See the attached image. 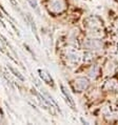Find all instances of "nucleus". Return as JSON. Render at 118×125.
I'll return each mask as SVG.
<instances>
[{
    "label": "nucleus",
    "instance_id": "f8f14e48",
    "mask_svg": "<svg viewBox=\"0 0 118 125\" xmlns=\"http://www.w3.org/2000/svg\"><path fill=\"white\" fill-rule=\"evenodd\" d=\"M114 26H115L116 27V29L118 30V18L115 20V22H114Z\"/></svg>",
    "mask_w": 118,
    "mask_h": 125
},
{
    "label": "nucleus",
    "instance_id": "1a4fd4ad",
    "mask_svg": "<svg viewBox=\"0 0 118 125\" xmlns=\"http://www.w3.org/2000/svg\"><path fill=\"white\" fill-rule=\"evenodd\" d=\"M60 87H61V92H62V94L64 95V97L67 98V101H68V103L70 104V105L74 108L75 107V102H74V99H73V97H72V95L70 94V92H69V89L65 87V86L63 85V84H61L60 85Z\"/></svg>",
    "mask_w": 118,
    "mask_h": 125
},
{
    "label": "nucleus",
    "instance_id": "39448f33",
    "mask_svg": "<svg viewBox=\"0 0 118 125\" xmlns=\"http://www.w3.org/2000/svg\"><path fill=\"white\" fill-rule=\"evenodd\" d=\"M64 57L67 59V62H69L70 64H77L79 59H80V55L75 48H68L65 50V53H64Z\"/></svg>",
    "mask_w": 118,
    "mask_h": 125
},
{
    "label": "nucleus",
    "instance_id": "ddd939ff",
    "mask_svg": "<svg viewBox=\"0 0 118 125\" xmlns=\"http://www.w3.org/2000/svg\"><path fill=\"white\" fill-rule=\"evenodd\" d=\"M0 122H1V116H0Z\"/></svg>",
    "mask_w": 118,
    "mask_h": 125
},
{
    "label": "nucleus",
    "instance_id": "9d476101",
    "mask_svg": "<svg viewBox=\"0 0 118 125\" xmlns=\"http://www.w3.org/2000/svg\"><path fill=\"white\" fill-rule=\"evenodd\" d=\"M9 68H10V69H11V71H12V73H13V74H14V75H15V76H16V77H17V78H18V79H20V80H21V81H23V80H24V78H23V76H22L21 74H20V73H19L18 71H16V69H15V68H14V67H12V66H11V65H9Z\"/></svg>",
    "mask_w": 118,
    "mask_h": 125
},
{
    "label": "nucleus",
    "instance_id": "0eeeda50",
    "mask_svg": "<svg viewBox=\"0 0 118 125\" xmlns=\"http://www.w3.org/2000/svg\"><path fill=\"white\" fill-rule=\"evenodd\" d=\"M38 74H39V77L41 78V80L43 82H46L48 85H54V80L47 71H44V69H38Z\"/></svg>",
    "mask_w": 118,
    "mask_h": 125
},
{
    "label": "nucleus",
    "instance_id": "9b49d317",
    "mask_svg": "<svg viewBox=\"0 0 118 125\" xmlns=\"http://www.w3.org/2000/svg\"><path fill=\"white\" fill-rule=\"evenodd\" d=\"M27 1H29V3L31 4V6H32L33 9H35V10L38 9V4H37V1H36V0H27Z\"/></svg>",
    "mask_w": 118,
    "mask_h": 125
},
{
    "label": "nucleus",
    "instance_id": "20e7f679",
    "mask_svg": "<svg viewBox=\"0 0 118 125\" xmlns=\"http://www.w3.org/2000/svg\"><path fill=\"white\" fill-rule=\"evenodd\" d=\"M83 25L88 30H96V29H102L103 22L102 20L97 16H89L88 18L83 20Z\"/></svg>",
    "mask_w": 118,
    "mask_h": 125
},
{
    "label": "nucleus",
    "instance_id": "f257e3e1",
    "mask_svg": "<svg viewBox=\"0 0 118 125\" xmlns=\"http://www.w3.org/2000/svg\"><path fill=\"white\" fill-rule=\"evenodd\" d=\"M68 8L67 0H50L47 4V10L50 13L59 15V14L63 13Z\"/></svg>",
    "mask_w": 118,
    "mask_h": 125
},
{
    "label": "nucleus",
    "instance_id": "6e6552de",
    "mask_svg": "<svg viewBox=\"0 0 118 125\" xmlns=\"http://www.w3.org/2000/svg\"><path fill=\"white\" fill-rule=\"evenodd\" d=\"M88 75H89V77L91 79H97L100 76V67H99V65L93 64L89 69Z\"/></svg>",
    "mask_w": 118,
    "mask_h": 125
},
{
    "label": "nucleus",
    "instance_id": "423d86ee",
    "mask_svg": "<svg viewBox=\"0 0 118 125\" xmlns=\"http://www.w3.org/2000/svg\"><path fill=\"white\" fill-rule=\"evenodd\" d=\"M102 88L105 89V91H107V92L116 91V89L118 88V81L114 78H111V79L106 80V81L105 82V84L102 85Z\"/></svg>",
    "mask_w": 118,
    "mask_h": 125
},
{
    "label": "nucleus",
    "instance_id": "7ed1b4c3",
    "mask_svg": "<svg viewBox=\"0 0 118 125\" xmlns=\"http://www.w3.org/2000/svg\"><path fill=\"white\" fill-rule=\"evenodd\" d=\"M72 86H73V89H74L76 93H81L89 88L90 81H89V79L85 77H77L76 79L73 80Z\"/></svg>",
    "mask_w": 118,
    "mask_h": 125
},
{
    "label": "nucleus",
    "instance_id": "f03ea898",
    "mask_svg": "<svg viewBox=\"0 0 118 125\" xmlns=\"http://www.w3.org/2000/svg\"><path fill=\"white\" fill-rule=\"evenodd\" d=\"M83 47L88 51L91 52H96V51H100L103 47V43L101 39H96V38H88L83 41Z\"/></svg>",
    "mask_w": 118,
    "mask_h": 125
}]
</instances>
